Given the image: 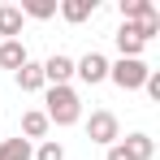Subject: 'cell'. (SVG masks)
I'll use <instances>...</instances> for the list:
<instances>
[{
    "label": "cell",
    "mask_w": 160,
    "mask_h": 160,
    "mask_svg": "<svg viewBox=\"0 0 160 160\" xmlns=\"http://www.w3.org/2000/svg\"><path fill=\"white\" fill-rule=\"evenodd\" d=\"M43 117H48V126H74L82 117V104H78V91L74 87H48V100H43Z\"/></svg>",
    "instance_id": "cell-1"
},
{
    "label": "cell",
    "mask_w": 160,
    "mask_h": 160,
    "mask_svg": "<svg viewBox=\"0 0 160 160\" xmlns=\"http://www.w3.org/2000/svg\"><path fill=\"white\" fill-rule=\"evenodd\" d=\"M147 74H152V65H147L143 56H121L117 65H108V78L117 82L121 91H138V87L147 82Z\"/></svg>",
    "instance_id": "cell-2"
},
{
    "label": "cell",
    "mask_w": 160,
    "mask_h": 160,
    "mask_svg": "<svg viewBox=\"0 0 160 160\" xmlns=\"http://www.w3.org/2000/svg\"><path fill=\"white\" fill-rule=\"evenodd\" d=\"M87 138H91V143H104V147H112V143L121 138V121H117V112L95 108V112H91V121H87Z\"/></svg>",
    "instance_id": "cell-3"
},
{
    "label": "cell",
    "mask_w": 160,
    "mask_h": 160,
    "mask_svg": "<svg viewBox=\"0 0 160 160\" xmlns=\"http://www.w3.org/2000/svg\"><path fill=\"white\" fill-rule=\"evenodd\" d=\"M74 74H78L82 82H91V87H95V82L108 78V61H104L100 52H87L82 61H74Z\"/></svg>",
    "instance_id": "cell-4"
},
{
    "label": "cell",
    "mask_w": 160,
    "mask_h": 160,
    "mask_svg": "<svg viewBox=\"0 0 160 160\" xmlns=\"http://www.w3.org/2000/svg\"><path fill=\"white\" fill-rule=\"evenodd\" d=\"M69 78H74V61L69 56H48L43 61V82H52V87H69Z\"/></svg>",
    "instance_id": "cell-5"
},
{
    "label": "cell",
    "mask_w": 160,
    "mask_h": 160,
    "mask_svg": "<svg viewBox=\"0 0 160 160\" xmlns=\"http://www.w3.org/2000/svg\"><path fill=\"white\" fill-rule=\"evenodd\" d=\"M121 147H126L134 160H152V156H156V138H152V134H126Z\"/></svg>",
    "instance_id": "cell-6"
},
{
    "label": "cell",
    "mask_w": 160,
    "mask_h": 160,
    "mask_svg": "<svg viewBox=\"0 0 160 160\" xmlns=\"http://www.w3.org/2000/svg\"><path fill=\"white\" fill-rule=\"evenodd\" d=\"M0 65L13 69V74L26 65V48H22V39H4V43H0Z\"/></svg>",
    "instance_id": "cell-7"
},
{
    "label": "cell",
    "mask_w": 160,
    "mask_h": 160,
    "mask_svg": "<svg viewBox=\"0 0 160 160\" xmlns=\"http://www.w3.org/2000/svg\"><path fill=\"white\" fill-rule=\"evenodd\" d=\"M112 39H117V48H121V56H138V52H143V48H147V43L138 39V30H134L130 22H121V30H117Z\"/></svg>",
    "instance_id": "cell-8"
},
{
    "label": "cell",
    "mask_w": 160,
    "mask_h": 160,
    "mask_svg": "<svg viewBox=\"0 0 160 160\" xmlns=\"http://www.w3.org/2000/svg\"><path fill=\"white\" fill-rule=\"evenodd\" d=\"M121 13H126L130 26H138V22L156 18V4H152V0H121Z\"/></svg>",
    "instance_id": "cell-9"
},
{
    "label": "cell",
    "mask_w": 160,
    "mask_h": 160,
    "mask_svg": "<svg viewBox=\"0 0 160 160\" xmlns=\"http://www.w3.org/2000/svg\"><path fill=\"white\" fill-rule=\"evenodd\" d=\"M18 87H22V91H43V87H48V82H43V65L26 61V65L18 69Z\"/></svg>",
    "instance_id": "cell-10"
},
{
    "label": "cell",
    "mask_w": 160,
    "mask_h": 160,
    "mask_svg": "<svg viewBox=\"0 0 160 160\" xmlns=\"http://www.w3.org/2000/svg\"><path fill=\"white\" fill-rule=\"evenodd\" d=\"M91 13H95V0H65V4H61V18H65V22H74V26L87 22Z\"/></svg>",
    "instance_id": "cell-11"
},
{
    "label": "cell",
    "mask_w": 160,
    "mask_h": 160,
    "mask_svg": "<svg viewBox=\"0 0 160 160\" xmlns=\"http://www.w3.org/2000/svg\"><path fill=\"white\" fill-rule=\"evenodd\" d=\"M18 30H22V9L18 4H0V35L18 39Z\"/></svg>",
    "instance_id": "cell-12"
},
{
    "label": "cell",
    "mask_w": 160,
    "mask_h": 160,
    "mask_svg": "<svg viewBox=\"0 0 160 160\" xmlns=\"http://www.w3.org/2000/svg\"><path fill=\"white\" fill-rule=\"evenodd\" d=\"M22 134H26V143H30V138H43V134H48V117H43L39 108L22 112Z\"/></svg>",
    "instance_id": "cell-13"
},
{
    "label": "cell",
    "mask_w": 160,
    "mask_h": 160,
    "mask_svg": "<svg viewBox=\"0 0 160 160\" xmlns=\"http://www.w3.org/2000/svg\"><path fill=\"white\" fill-rule=\"evenodd\" d=\"M18 9H22V18H39V22H48V18L56 13V0H22Z\"/></svg>",
    "instance_id": "cell-14"
},
{
    "label": "cell",
    "mask_w": 160,
    "mask_h": 160,
    "mask_svg": "<svg viewBox=\"0 0 160 160\" xmlns=\"http://www.w3.org/2000/svg\"><path fill=\"white\" fill-rule=\"evenodd\" d=\"M0 160H30V143L26 138H4L0 143Z\"/></svg>",
    "instance_id": "cell-15"
},
{
    "label": "cell",
    "mask_w": 160,
    "mask_h": 160,
    "mask_svg": "<svg viewBox=\"0 0 160 160\" xmlns=\"http://www.w3.org/2000/svg\"><path fill=\"white\" fill-rule=\"evenodd\" d=\"M35 160H65V147H61L56 138H48V143H39V152H35Z\"/></svg>",
    "instance_id": "cell-16"
},
{
    "label": "cell",
    "mask_w": 160,
    "mask_h": 160,
    "mask_svg": "<svg viewBox=\"0 0 160 160\" xmlns=\"http://www.w3.org/2000/svg\"><path fill=\"white\" fill-rule=\"evenodd\" d=\"M143 87H147V95H152V100H160V74H156V69L147 74V82H143Z\"/></svg>",
    "instance_id": "cell-17"
},
{
    "label": "cell",
    "mask_w": 160,
    "mask_h": 160,
    "mask_svg": "<svg viewBox=\"0 0 160 160\" xmlns=\"http://www.w3.org/2000/svg\"><path fill=\"white\" fill-rule=\"evenodd\" d=\"M108 160H134V156L121 147V143H112V147H108Z\"/></svg>",
    "instance_id": "cell-18"
}]
</instances>
